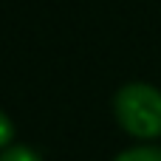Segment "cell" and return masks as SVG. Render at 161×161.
Returning a JSON list of instances; mask_svg holds the SVG:
<instances>
[{"mask_svg": "<svg viewBox=\"0 0 161 161\" xmlns=\"http://www.w3.org/2000/svg\"><path fill=\"white\" fill-rule=\"evenodd\" d=\"M0 161H42L31 147H23V144H11L6 150H0Z\"/></svg>", "mask_w": 161, "mask_h": 161, "instance_id": "3957f363", "label": "cell"}, {"mask_svg": "<svg viewBox=\"0 0 161 161\" xmlns=\"http://www.w3.org/2000/svg\"><path fill=\"white\" fill-rule=\"evenodd\" d=\"M11 142H14V122L0 110V150L11 147Z\"/></svg>", "mask_w": 161, "mask_h": 161, "instance_id": "277c9868", "label": "cell"}, {"mask_svg": "<svg viewBox=\"0 0 161 161\" xmlns=\"http://www.w3.org/2000/svg\"><path fill=\"white\" fill-rule=\"evenodd\" d=\"M113 161H161V147L156 144H142V147H130L125 153H119Z\"/></svg>", "mask_w": 161, "mask_h": 161, "instance_id": "7a4b0ae2", "label": "cell"}, {"mask_svg": "<svg viewBox=\"0 0 161 161\" xmlns=\"http://www.w3.org/2000/svg\"><path fill=\"white\" fill-rule=\"evenodd\" d=\"M116 119L125 133L133 139H158L161 136V91L147 82L125 85L113 99Z\"/></svg>", "mask_w": 161, "mask_h": 161, "instance_id": "6da1fadb", "label": "cell"}]
</instances>
